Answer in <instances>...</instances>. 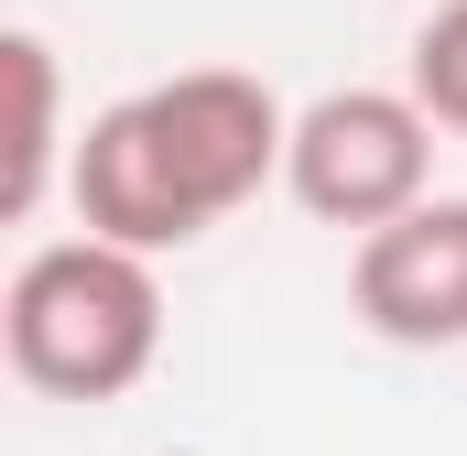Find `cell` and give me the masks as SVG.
Here are the masks:
<instances>
[{
    "label": "cell",
    "mask_w": 467,
    "mask_h": 456,
    "mask_svg": "<svg viewBox=\"0 0 467 456\" xmlns=\"http://www.w3.org/2000/svg\"><path fill=\"white\" fill-rule=\"evenodd\" d=\"M283 141H294V109L250 66H185V77H152L109 109H88L66 207L77 228L163 261L229 228L261 185H283Z\"/></svg>",
    "instance_id": "1"
},
{
    "label": "cell",
    "mask_w": 467,
    "mask_h": 456,
    "mask_svg": "<svg viewBox=\"0 0 467 456\" xmlns=\"http://www.w3.org/2000/svg\"><path fill=\"white\" fill-rule=\"evenodd\" d=\"M0 347H11V380L44 391V402L141 391L152 358H163V272H152V250L99 239V228L33 239L11 261V294H0Z\"/></svg>",
    "instance_id": "2"
},
{
    "label": "cell",
    "mask_w": 467,
    "mask_h": 456,
    "mask_svg": "<svg viewBox=\"0 0 467 456\" xmlns=\"http://www.w3.org/2000/svg\"><path fill=\"white\" fill-rule=\"evenodd\" d=\"M435 109L413 88H327L294 109L283 141V196L316 228H380L435 196Z\"/></svg>",
    "instance_id": "3"
},
{
    "label": "cell",
    "mask_w": 467,
    "mask_h": 456,
    "mask_svg": "<svg viewBox=\"0 0 467 456\" xmlns=\"http://www.w3.org/2000/svg\"><path fill=\"white\" fill-rule=\"evenodd\" d=\"M348 305L391 347H467V196H424L402 218L358 228Z\"/></svg>",
    "instance_id": "4"
},
{
    "label": "cell",
    "mask_w": 467,
    "mask_h": 456,
    "mask_svg": "<svg viewBox=\"0 0 467 456\" xmlns=\"http://www.w3.org/2000/svg\"><path fill=\"white\" fill-rule=\"evenodd\" d=\"M0 77H11V141H0V228H33L66 174H77V141H66V66L33 22L0 33Z\"/></svg>",
    "instance_id": "5"
},
{
    "label": "cell",
    "mask_w": 467,
    "mask_h": 456,
    "mask_svg": "<svg viewBox=\"0 0 467 456\" xmlns=\"http://www.w3.org/2000/svg\"><path fill=\"white\" fill-rule=\"evenodd\" d=\"M402 88L435 109L446 141H467V0H435V11H424V33H413V55H402Z\"/></svg>",
    "instance_id": "6"
}]
</instances>
